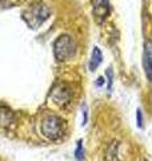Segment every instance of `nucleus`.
<instances>
[{
  "label": "nucleus",
  "mask_w": 152,
  "mask_h": 161,
  "mask_svg": "<svg viewBox=\"0 0 152 161\" xmlns=\"http://www.w3.org/2000/svg\"><path fill=\"white\" fill-rule=\"evenodd\" d=\"M23 20L27 23V26L32 30L39 28L49 16V8L42 2H36L31 4L23 12Z\"/></svg>",
  "instance_id": "obj_1"
},
{
  "label": "nucleus",
  "mask_w": 152,
  "mask_h": 161,
  "mask_svg": "<svg viewBox=\"0 0 152 161\" xmlns=\"http://www.w3.org/2000/svg\"><path fill=\"white\" fill-rule=\"evenodd\" d=\"M76 53V43L72 36L64 34L55 40L53 43V55L56 60L64 62V60L71 59Z\"/></svg>",
  "instance_id": "obj_2"
},
{
  "label": "nucleus",
  "mask_w": 152,
  "mask_h": 161,
  "mask_svg": "<svg viewBox=\"0 0 152 161\" xmlns=\"http://www.w3.org/2000/svg\"><path fill=\"white\" fill-rule=\"evenodd\" d=\"M64 121L58 117V115H48L42 121V126H40V130H42V134L45 138L48 140H58L63 136L64 133Z\"/></svg>",
  "instance_id": "obj_3"
},
{
  "label": "nucleus",
  "mask_w": 152,
  "mask_h": 161,
  "mask_svg": "<svg viewBox=\"0 0 152 161\" xmlns=\"http://www.w3.org/2000/svg\"><path fill=\"white\" fill-rule=\"evenodd\" d=\"M51 99L56 105H59V106H65L71 101V89L64 83L58 85L51 92Z\"/></svg>",
  "instance_id": "obj_4"
},
{
  "label": "nucleus",
  "mask_w": 152,
  "mask_h": 161,
  "mask_svg": "<svg viewBox=\"0 0 152 161\" xmlns=\"http://www.w3.org/2000/svg\"><path fill=\"white\" fill-rule=\"evenodd\" d=\"M111 12L109 0H92V14L96 23L101 24Z\"/></svg>",
  "instance_id": "obj_5"
},
{
  "label": "nucleus",
  "mask_w": 152,
  "mask_h": 161,
  "mask_svg": "<svg viewBox=\"0 0 152 161\" xmlns=\"http://www.w3.org/2000/svg\"><path fill=\"white\" fill-rule=\"evenodd\" d=\"M143 67L149 82H152V40H145L143 51Z\"/></svg>",
  "instance_id": "obj_6"
},
{
  "label": "nucleus",
  "mask_w": 152,
  "mask_h": 161,
  "mask_svg": "<svg viewBox=\"0 0 152 161\" xmlns=\"http://www.w3.org/2000/svg\"><path fill=\"white\" fill-rule=\"evenodd\" d=\"M13 121V114L12 112L6 106H0V126L6 128Z\"/></svg>",
  "instance_id": "obj_7"
},
{
  "label": "nucleus",
  "mask_w": 152,
  "mask_h": 161,
  "mask_svg": "<svg viewBox=\"0 0 152 161\" xmlns=\"http://www.w3.org/2000/svg\"><path fill=\"white\" fill-rule=\"evenodd\" d=\"M101 59H103V54H101V51L98 47H95L92 51V55H91V62H89L91 71H95V70L98 69V66L101 63Z\"/></svg>",
  "instance_id": "obj_8"
},
{
  "label": "nucleus",
  "mask_w": 152,
  "mask_h": 161,
  "mask_svg": "<svg viewBox=\"0 0 152 161\" xmlns=\"http://www.w3.org/2000/svg\"><path fill=\"white\" fill-rule=\"evenodd\" d=\"M116 149H118V145L116 142H112L108 147L107 152H105V158L104 161H119L118 158V153H116Z\"/></svg>",
  "instance_id": "obj_9"
},
{
  "label": "nucleus",
  "mask_w": 152,
  "mask_h": 161,
  "mask_svg": "<svg viewBox=\"0 0 152 161\" xmlns=\"http://www.w3.org/2000/svg\"><path fill=\"white\" fill-rule=\"evenodd\" d=\"M76 160H80L82 161L83 160V145H82V141H79L78 142V148H76Z\"/></svg>",
  "instance_id": "obj_10"
},
{
  "label": "nucleus",
  "mask_w": 152,
  "mask_h": 161,
  "mask_svg": "<svg viewBox=\"0 0 152 161\" xmlns=\"http://www.w3.org/2000/svg\"><path fill=\"white\" fill-rule=\"evenodd\" d=\"M107 75H108V92H111V87H112V73H111V69L107 70Z\"/></svg>",
  "instance_id": "obj_11"
},
{
  "label": "nucleus",
  "mask_w": 152,
  "mask_h": 161,
  "mask_svg": "<svg viewBox=\"0 0 152 161\" xmlns=\"http://www.w3.org/2000/svg\"><path fill=\"white\" fill-rule=\"evenodd\" d=\"M138 125H139V128L143 126V119H141V112L140 110H138Z\"/></svg>",
  "instance_id": "obj_12"
},
{
  "label": "nucleus",
  "mask_w": 152,
  "mask_h": 161,
  "mask_svg": "<svg viewBox=\"0 0 152 161\" xmlns=\"http://www.w3.org/2000/svg\"><path fill=\"white\" fill-rule=\"evenodd\" d=\"M96 85H98V86H101V85H104V78H103V77H99V78H98V82H96Z\"/></svg>",
  "instance_id": "obj_13"
}]
</instances>
